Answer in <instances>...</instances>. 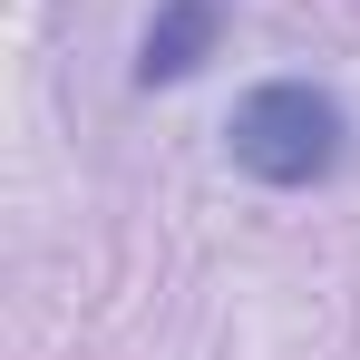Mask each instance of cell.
<instances>
[{"mask_svg":"<svg viewBox=\"0 0 360 360\" xmlns=\"http://www.w3.org/2000/svg\"><path fill=\"white\" fill-rule=\"evenodd\" d=\"M224 146H234V166L253 185H321V176H341V156H351V117L311 78H263L253 98H234Z\"/></svg>","mask_w":360,"mask_h":360,"instance_id":"1","label":"cell"},{"mask_svg":"<svg viewBox=\"0 0 360 360\" xmlns=\"http://www.w3.org/2000/svg\"><path fill=\"white\" fill-rule=\"evenodd\" d=\"M224 30H234L224 0H156L146 49H136V88H176V78H195V68L224 49Z\"/></svg>","mask_w":360,"mask_h":360,"instance_id":"2","label":"cell"}]
</instances>
